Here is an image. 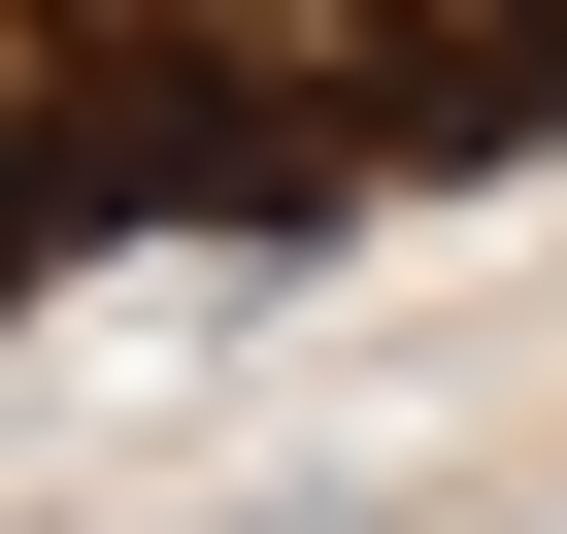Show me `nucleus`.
<instances>
[{"label": "nucleus", "instance_id": "nucleus-1", "mask_svg": "<svg viewBox=\"0 0 567 534\" xmlns=\"http://www.w3.org/2000/svg\"><path fill=\"white\" fill-rule=\"evenodd\" d=\"M68 34H101L134 101H200L234 167H334V134H534L467 34H401V0H68Z\"/></svg>", "mask_w": 567, "mask_h": 534}, {"label": "nucleus", "instance_id": "nucleus-3", "mask_svg": "<svg viewBox=\"0 0 567 534\" xmlns=\"http://www.w3.org/2000/svg\"><path fill=\"white\" fill-rule=\"evenodd\" d=\"M0 267H34V234H0Z\"/></svg>", "mask_w": 567, "mask_h": 534}, {"label": "nucleus", "instance_id": "nucleus-2", "mask_svg": "<svg viewBox=\"0 0 567 534\" xmlns=\"http://www.w3.org/2000/svg\"><path fill=\"white\" fill-rule=\"evenodd\" d=\"M401 34H467L501 101H567V0H401Z\"/></svg>", "mask_w": 567, "mask_h": 534}]
</instances>
